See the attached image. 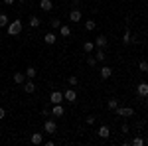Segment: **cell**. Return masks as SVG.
Segmentation results:
<instances>
[{
    "mask_svg": "<svg viewBox=\"0 0 148 146\" xmlns=\"http://www.w3.org/2000/svg\"><path fill=\"white\" fill-rule=\"evenodd\" d=\"M22 28H24V24L22 20H14V22H8V26H6V32H8V36H12V38H16V36H20L22 34Z\"/></svg>",
    "mask_w": 148,
    "mask_h": 146,
    "instance_id": "cell-1",
    "label": "cell"
},
{
    "mask_svg": "<svg viewBox=\"0 0 148 146\" xmlns=\"http://www.w3.org/2000/svg\"><path fill=\"white\" fill-rule=\"evenodd\" d=\"M114 112H116V117H126V119H128V117L134 114V109H132V107H116Z\"/></svg>",
    "mask_w": 148,
    "mask_h": 146,
    "instance_id": "cell-2",
    "label": "cell"
},
{
    "mask_svg": "<svg viewBox=\"0 0 148 146\" xmlns=\"http://www.w3.org/2000/svg\"><path fill=\"white\" fill-rule=\"evenodd\" d=\"M136 93H138V97L148 99V83H146V81H142V83H138V85H136Z\"/></svg>",
    "mask_w": 148,
    "mask_h": 146,
    "instance_id": "cell-3",
    "label": "cell"
},
{
    "mask_svg": "<svg viewBox=\"0 0 148 146\" xmlns=\"http://www.w3.org/2000/svg\"><path fill=\"white\" fill-rule=\"evenodd\" d=\"M75 99H77V93H75V87H71V89L63 91V101H67V103H75Z\"/></svg>",
    "mask_w": 148,
    "mask_h": 146,
    "instance_id": "cell-4",
    "label": "cell"
},
{
    "mask_svg": "<svg viewBox=\"0 0 148 146\" xmlns=\"http://www.w3.org/2000/svg\"><path fill=\"white\" fill-rule=\"evenodd\" d=\"M49 103H51V105L63 103V93H61V91H51V95H49Z\"/></svg>",
    "mask_w": 148,
    "mask_h": 146,
    "instance_id": "cell-5",
    "label": "cell"
},
{
    "mask_svg": "<svg viewBox=\"0 0 148 146\" xmlns=\"http://www.w3.org/2000/svg\"><path fill=\"white\" fill-rule=\"evenodd\" d=\"M44 130H46L47 134H53L57 130V124H56V121H51V119H47L46 123H44Z\"/></svg>",
    "mask_w": 148,
    "mask_h": 146,
    "instance_id": "cell-6",
    "label": "cell"
},
{
    "mask_svg": "<svg viewBox=\"0 0 148 146\" xmlns=\"http://www.w3.org/2000/svg\"><path fill=\"white\" fill-rule=\"evenodd\" d=\"M81 18H83V14H81L79 8H75V10L69 12V20H71V22H81Z\"/></svg>",
    "mask_w": 148,
    "mask_h": 146,
    "instance_id": "cell-7",
    "label": "cell"
},
{
    "mask_svg": "<svg viewBox=\"0 0 148 146\" xmlns=\"http://www.w3.org/2000/svg\"><path fill=\"white\" fill-rule=\"evenodd\" d=\"M12 79H14V83H16V85H24V83H26V73H22V71H16Z\"/></svg>",
    "mask_w": 148,
    "mask_h": 146,
    "instance_id": "cell-8",
    "label": "cell"
},
{
    "mask_svg": "<svg viewBox=\"0 0 148 146\" xmlns=\"http://www.w3.org/2000/svg\"><path fill=\"white\" fill-rule=\"evenodd\" d=\"M97 134L101 136V138H109V136H111V128H109L107 124H101L99 130H97Z\"/></svg>",
    "mask_w": 148,
    "mask_h": 146,
    "instance_id": "cell-9",
    "label": "cell"
},
{
    "mask_svg": "<svg viewBox=\"0 0 148 146\" xmlns=\"http://www.w3.org/2000/svg\"><path fill=\"white\" fill-rule=\"evenodd\" d=\"M40 8L44 12H51L53 10V2L51 0H40Z\"/></svg>",
    "mask_w": 148,
    "mask_h": 146,
    "instance_id": "cell-10",
    "label": "cell"
},
{
    "mask_svg": "<svg viewBox=\"0 0 148 146\" xmlns=\"http://www.w3.org/2000/svg\"><path fill=\"white\" fill-rule=\"evenodd\" d=\"M44 42H46L47 45H53V44L57 42V36L53 34V32H47V34L44 36Z\"/></svg>",
    "mask_w": 148,
    "mask_h": 146,
    "instance_id": "cell-11",
    "label": "cell"
},
{
    "mask_svg": "<svg viewBox=\"0 0 148 146\" xmlns=\"http://www.w3.org/2000/svg\"><path fill=\"white\" fill-rule=\"evenodd\" d=\"M24 91H26L28 95H32V93H36V83H34V81H32V79L24 83Z\"/></svg>",
    "mask_w": 148,
    "mask_h": 146,
    "instance_id": "cell-12",
    "label": "cell"
},
{
    "mask_svg": "<svg viewBox=\"0 0 148 146\" xmlns=\"http://www.w3.org/2000/svg\"><path fill=\"white\" fill-rule=\"evenodd\" d=\"M99 73H101V79H109V77H111V75H113V69L109 67V65H103V67H101V71H99Z\"/></svg>",
    "mask_w": 148,
    "mask_h": 146,
    "instance_id": "cell-13",
    "label": "cell"
},
{
    "mask_svg": "<svg viewBox=\"0 0 148 146\" xmlns=\"http://www.w3.org/2000/svg\"><path fill=\"white\" fill-rule=\"evenodd\" d=\"M59 34H61V38H69L71 36V28H69L67 24H61L59 26Z\"/></svg>",
    "mask_w": 148,
    "mask_h": 146,
    "instance_id": "cell-14",
    "label": "cell"
},
{
    "mask_svg": "<svg viewBox=\"0 0 148 146\" xmlns=\"http://www.w3.org/2000/svg\"><path fill=\"white\" fill-rule=\"evenodd\" d=\"M107 44H109L107 36H97V38H95V45H97V47H105Z\"/></svg>",
    "mask_w": 148,
    "mask_h": 146,
    "instance_id": "cell-15",
    "label": "cell"
},
{
    "mask_svg": "<svg viewBox=\"0 0 148 146\" xmlns=\"http://www.w3.org/2000/svg\"><path fill=\"white\" fill-rule=\"evenodd\" d=\"M51 114H53V117H63V105H61V103L53 105V109H51Z\"/></svg>",
    "mask_w": 148,
    "mask_h": 146,
    "instance_id": "cell-16",
    "label": "cell"
},
{
    "mask_svg": "<svg viewBox=\"0 0 148 146\" xmlns=\"http://www.w3.org/2000/svg\"><path fill=\"white\" fill-rule=\"evenodd\" d=\"M95 59H97V63H99V61H105V59H107V53H105V47H99V49L95 51Z\"/></svg>",
    "mask_w": 148,
    "mask_h": 146,
    "instance_id": "cell-17",
    "label": "cell"
},
{
    "mask_svg": "<svg viewBox=\"0 0 148 146\" xmlns=\"http://www.w3.org/2000/svg\"><path fill=\"white\" fill-rule=\"evenodd\" d=\"M30 140H32V144L38 146V144H42V142H44V134H42V132H34Z\"/></svg>",
    "mask_w": 148,
    "mask_h": 146,
    "instance_id": "cell-18",
    "label": "cell"
},
{
    "mask_svg": "<svg viewBox=\"0 0 148 146\" xmlns=\"http://www.w3.org/2000/svg\"><path fill=\"white\" fill-rule=\"evenodd\" d=\"M132 42H136V40L132 38V34H130L128 30H125V34H123V44L128 45V44H132Z\"/></svg>",
    "mask_w": 148,
    "mask_h": 146,
    "instance_id": "cell-19",
    "label": "cell"
},
{
    "mask_svg": "<svg viewBox=\"0 0 148 146\" xmlns=\"http://www.w3.org/2000/svg\"><path fill=\"white\" fill-rule=\"evenodd\" d=\"M83 51H85V53L95 51V42H83Z\"/></svg>",
    "mask_w": 148,
    "mask_h": 146,
    "instance_id": "cell-20",
    "label": "cell"
},
{
    "mask_svg": "<svg viewBox=\"0 0 148 146\" xmlns=\"http://www.w3.org/2000/svg\"><path fill=\"white\" fill-rule=\"evenodd\" d=\"M28 24H30V28H38V26L42 24V20H40L38 16H30V20H28Z\"/></svg>",
    "mask_w": 148,
    "mask_h": 146,
    "instance_id": "cell-21",
    "label": "cell"
},
{
    "mask_svg": "<svg viewBox=\"0 0 148 146\" xmlns=\"http://www.w3.org/2000/svg\"><path fill=\"white\" fill-rule=\"evenodd\" d=\"M24 73H26V77H28V79H34V77H36V73H38V69H36V67H28L26 71H24Z\"/></svg>",
    "mask_w": 148,
    "mask_h": 146,
    "instance_id": "cell-22",
    "label": "cell"
},
{
    "mask_svg": "<svg viewBox=\"0 0 148 146\" xmlns=\"http://www.w3.org/2000/svg\"><path fill=\"white\" fill-rule=\"evenodd\" d=\"M130 144L132 146H144V138H142V136H134Z\"/></svg>",
    "mask_w": 148,
    "mask_h": 146,
    "instance_id": "cell-23",
    "label": "cell"
},
{
    "mask_svg": "<svg viewBox=\"0 0 148 146\" xmlns=\"http://www.w3.org/2000/svg\"><path fill=\"white\" fill-rule=\"evenodd\" d=\"M67 85L69 87H77V85H79V79L75 77V75H71V77L67 79Z\"/></svg>",
    "mask_w": 148,
    "mask_h": 146,
    "instance_id": "cell-24",
    "label": "cell"
},
{
    "mask_svg": "<svg viewBox=\"0 0 148 146\" xmlns=\"http://www.w3.org/2000/svg\"><path fill=\"white\" fill-rule=\"evenodd\" d=\"M95 26H97L95 20H87V22H85V30H87V32H93V30H95Z\"/></svg>",
    "mask_w": 148,
    "mask_h": 146,
    "instance_id": "cell-25",
    "label": "cell"
},
{
    "mask_svg": "<svg viewBox=\"0 0 148 146\" xmlns=\"http://www.w3.org/2000/svg\"><path fill=\"white\" fill-rule=\"evenodd\" d=\"M116 107H119V101H116V99H111V101L107 103V109H109V111H114Z\"/></svg>",
    "mask_w": 148,
    "mask_h": 146,
    "instance_id": "cell-26",
    "label": "cell"
},
{
    "mask_svg": "<svg viewBox=\"0 0 148 146\" xmlns=\"http://www.w3.org/2000/svg\"><path fill=\"white\" fill-rule=\"evenodd\" d=\"M6 26H8V16L2 12V14H0V28H6Z\"/></svg>",
    "mask_w": 148,
    "mask_h": 146,
    "instance_id": "cell-27",
    "label": "cell"
},
{
    "mask_svg": "<svg viewBox=\"0 0 148 146\" xmlns=\"http://www.w3.org/2000/svg\"><path fill=\"white\" fill-rule=\"evenodd\" d=\"M138 69H140L142 73H146V71H148V61H146V59H142V61L138 63Z\"/></svg>",
    "mask_w": 148,
    "mask_h": 146,
    "instance_id": "cell-28",
    "label": "cell"
},
{
    "mask_svg": "<svg viewBox=\"0 0 148 146\" xmlns=\"http://www.w3.org/2000/svg\"><path fill=\"white\" fill-rule=\"evenodd\" d=\"M51 28H53V30H59V26H61V20H59V18H53V20H51Z\"/></svg>",
    "mask_w": 148,
    "mask_h": 146,
    "instance_id": "cell-29",
    "label": "cell"
},
{
    "mask_svg": "<svg viewBox=\"0 0 148 146\" xmlns=\"http://www.w3.org/2000/svg\"><path fill=\"white\" fill-rule=\"evenodd\" d=\"M87 63H89V65L93 67V65H97V59H95L93 56H89V57H87Z\"/></svg>",
    "mask_w": 148,
    "mask_h": 146,
    "instance_id": "cell-30",
    "label": "cell"
},
{
    "mask_svg": "<svg viewBox=\"0 0 148 146\" xmlns=\"http://www.w3.org/2000/svg\"><path fill=\"white\" fill-rule=\"evenodd\" d=\"M85 123H87V124H95V117H93V114H89V117L85 119Z\"/></svg>",
    "mask_w": 148,
    "mask_h": 146,
    "instance_id": "cell-31",
    "label": "cell"
},
{
    "mask_svg": "<svg viewBox=\"0 0 148 146\" xmlns=\"http://www.w3.org/2000/svg\"><path fill=\"white\" fill-rule=\"evenodd\" d=\"M4 117H6V111H4V109H2V107H0V121H2V119H4Z\"/></svg>",
    "mask_w": 148,
    "mask_h": 146,
    "instance_id": "cell-32",
    "label": "cell"
},
{
    "mask_svg": "<svg viewBox=\"0 0 148 146\" xmlns=\"http://www.w3.org/2000/svg\"><path fill=\"white\" fill-rule=\"evenodd\" d=\"M14 2H16V0H4V4H8V6H10V4H14Z\"/></svg>",
    "mask_w": 148,
    "mask_h": 146,
    "instance_id": "cell-33",
    "label": "cell"
},
{
    "mask_svg": "<svg viewBox=\"0 0 148 146\" xmlns=\"http://www.w3.org/2000/svg\"><path fill=\"white\" fill-rule=\"evenodd\" d=\"M18 2H20V4H24V2H26V0H18Z\"/></svg>",
    "mask_w": 148,
    "mask_h": 146,
    "instance_id": "cell-34",
    "label": "cell"
},
{
    "mask_svg": "<svg viewBox=\"0 0 148 146\" xmlns=\"http://www.w3.org/2000/svg\"><path fill=\"white\" fill-rule=\"evenodd\" d=\"M63 2H71V0H63Z\"/></svg>",
    "mask_w": 148,
    "mask_h": 146,
    "instance_id": "cell-35",
    "label": "cell"
},
{
    "mask_svg": "<svg viewBox=\"0 0 148 146\" xmlns=\"http://www.w3.org/2000/svg\"><path fill=\"white\" fill-rule=\"evenodd\" d=\"M0 123H2V121H0ZM0 128H2V124H0Z\"/></svg>",
    "mask_w": 148,
    "mask_h": 146,
    "instance_id": "cell-36",
    "label": "cell"
}]
</instances>
